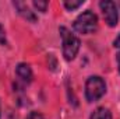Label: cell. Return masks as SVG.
<instances>
[{
    "mask_svg": "<svg viewBox=\"0 0 120 119\" xmlns=\"http://www.w3.org/2000/svg\"><path fill=\"white\" fill-rule=\"evenodd\" d=\"M59 34L61 38V49H63V56L67 62L75 59L80 46H81V41L77 35H74L71 31L66 27H60Z\"/></svg>",
    "mask_w": 120,
    "mask_h": 119,
    "instance_id": "1",
    "label": "cell"
},
{
    "mask_svg": "<svg viewBox=\"0 0 120 119\" xmlns=\"http://www.w3.org/2000/svg\"><path fill=\"white\" fill-rule=\"evenodd\" d=\"M73 30L78 34H82V35L94 34L98 30V16L91 10H85L74 20Z\"/></svg>",
    "mask_w": 120,
    "mask_h": 119,
    "instance_id": "2",
    "label": "cell"
},
{
    "mask_svg": "<svg viewBox=\"0 0 120 119\" xmlns=\"http://www.w3.org/2000/svg\"><path fill=\"white\" fill-rule=\"evenodd\" d=\"M106 94V83L101 76H90L85 81V98L88 102H96Z\"/></svg>",
    "mask_w": 120,
    "mask_h": 119,
    "instance_id": "3",
    "label": "cell"
},
{
    "mask_svg": "<svg viewBox=\"0 0 120 119\" xmlns=\"http://www.w3.org/2000/svg\"><path fill=\"white\" fill-rule=\"evenodd\" d=\"M99 7L102 10V14H103L106 24L109 27H116L117 21H119V10H117L116 3L110 1V0H102L99 3Z\"/></svg>",
    "mask_w": 120,
    "mask_h": 119,
    "instance_id": "4",
    "label": "cell"
},
{
    "mask_svg": "<svg viewBox=\"0 0 120 119\" xmlns=\"http://www.w3.org/2000/svg\"><path fill=\"white\" fill-rule=\"evenodd\" d=\"M13 6H14V8L17 10V13H18L24 20H27V21H30V23H36V21H38L36 14L31 10L30 6H28L27 3H24V1H13Z\"/></svg>",
    "mask_w": 120,
    "mask_h": 119,
    "instance_id": "5",
    "label": "cell"
},
{
    "mask_svg": "<svg viewBox=\"0 0 120 119\" xmlns=\"http://www.w3.org/2000/svg\"><path fill=\"white\" fill-rule=\"evenodd\" d=\"M15 74L24 83H31L32 81V70H31L30 64H27V63H18L17 67H15Z\"/></svg>",
    "mask_w": 120,
    "mask_h": 119,
    "instance_id": "6",
    "label": "cell"
},
{
    "mask_svg": "<svg viewBox=\"0 0 120 119\" xmlns=\"http://www.w3.org/2000/svg\"><path fill=\"white\" fill-rule=\"evenodd\" d=\"M90 119H112V112L106 107H99L91 114Z\"/></svg>",
    "mask_w": 120,
    "mask_h": 119,
    "instance_id": "7",
    "label": "cell"
},
{
    "mask_svg": "<svg viewBox=\"0 0 120 119\" xmlns=\"http://www.w3.org/2000/svg\"><path fill=\"white\" fill-rule=\"evenodd\" d=\"M63 4L68 11H73V10H77L78 7H81L84 4V0H77V1L75 0H66Z\"/></svg>",
    "mask_w": 120,
    "mask_h": 119,
    "instance_id": "8",
    "label": "cell"
},
{
    "mask_svg": "<svg viewBox=\"0 0 120 119\" xmlns=\"http://www.w3.org/2000/svg\"><path fill=\"white\" fill-rule=\"evenodd\" d=\"M48 1H42V0H35V1H32V6L38 10V11H41V13H45L46 11V8H48Z\"/></svg>",
    "mask_w": 120,
    "mask_h": 119,
    "instance_id": "9",
    "label": "cell"
},
{
    "mask_svg": "<svg viewBox=\"0 0 120 119\" xmlns=\"http://www.w3.org/2000/svg\"><path fill=\"white\" fill-rule=\"evenodd\" d=\"M113 46L117 49V53H116V60H117V67H119V71H120V34L116 36V39L113 41Z\"/></svg>",
    "mask_w": 120,
    "mask_h": 119,
    "instance_id": "10",
    "label": "cell"
},
{
    "mask_svg": "<svg viewBox=\"0 0 120 119\" xmlns=\"http://www.w3.org/2000/svg\"><path fill=\"white\" fill-rule=\"evenodd\" d=\"M0 45H3V46H6L7 45V36H6V30H4V27L0 24Z\"/></svg>",
    "mask_w": 120,
    "mask_h": 119,
    "instance_id": "11",
    "label": "cell"
},
{
    "mask_svg": "<svg viewBox=\"0 0 120 119\" xmlns=\"http://www.w3.org/2000/svg\"><path fill=\"white\" fill-rule=\"evenodd\" d=\"M27 119H43V115L41 112H38V111H31L28 114V116H27Z\"/></svg>",
    "mask_w": 120,
    "mask_h": 119,
    "instance_id": "12",
    "label": "cell"
},
{
    "mask_svg": "<svg viewBox=\"0 0 120 119\" xmlns=\"http://www.w3.org/2000/svg\"><path fill=\"white\" fill-rule=\"evenodd\" d=\"M116 6H117V7H119V8H120V1H119V3H117V4H116Z\"/></svg>",
    "mask_w": 120,
    "mask_h": 119,
    "instance_id": "13",
    "label": "cell"
}]
</instances>
